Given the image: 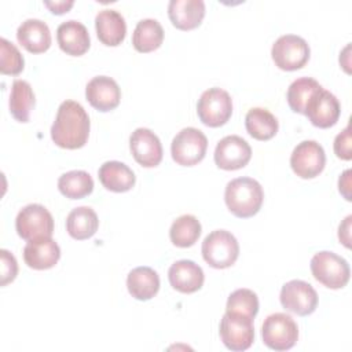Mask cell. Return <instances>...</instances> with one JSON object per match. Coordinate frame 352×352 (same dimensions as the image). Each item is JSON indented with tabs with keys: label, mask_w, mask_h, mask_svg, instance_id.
Wrapping results in <instances>:
<instances>
[{
	"label": "cell",
	"mask_w": 352,
	"mask_h": 352,
	"mask_svg": "<svg viewBox=\"0 0 352 352\" xmlns=\"http://www.w3.org/2000/svg\"><path fill=\"white\" fill-rule=\"evenodd\" d=\"M311 272L314 278L329 289L344 287L351 275V268L348 261L327 250H322L314 254L311 258Z\"/></svg>",
	"instance_id": "cell-4"
},
{
	"label": "cell",
	"mask_w": 352,
	"mask_h": 352,
	"mask_svg": "<svg viewBox=\"0 0 352 352\" xmlns=\"http://www.w3.org/2000/svg\"><path fill=\"white\" fill-rule=\"evenodd\" d=\"M99 227V219L89 206L74 208L66 217V230L69 235L77 241L91 238Z\"/></svg>",
	"instance_id": "cell-25"
},
{
	"label": "cell",
	"mask_w": 352,
	"mask_h": 352,
	"mask_svg": "<svg viewBox=\"0 0 352 352\" xmlns=\"http://www.w3.org/2000/svg\"><path fill=\"white\" fill-rule=\"evenodd\" d=\"M164 40V29L157 19L146 18L136 23L132 34V44L139 52H151L157 50Z\"/></svg>",
	"instance_id": "cell-28"
},
{
	"label": "cell",
	"mask_w": 352,
	"mask_h": 352,
	"mask_svg": "<svg viewBox=\"0 0 352 352\" xmlns=\"http://www.w3.org/2000/svg\"><path fill=\"white\" fill-rule=\"evenodd\" d=\"M168 15L175 28L191 30L201 25L205 16V3L202 0H170Z\"/></svg>",
	"instance_id": "cell-20"
},
{
	"label": "cell",
	"mask_w": 352,
	"mask_h": 352,
	"mask_svg": "<svg viewBox=\"0 0 352 352\" xmlns=\"http://www.w3.org/2000/svg\"><path fill=\"white\" fill-rule=\"evenodd\" d=\"M208 139L205 133L197 128H183L172 140L170 154L176 164L192 166L201 162L206 154Z\"/></svg>",
	"instance_id": "cell-7"
},
{
	"label": "cell",
	"mask_w": 352,
	"mask_h": 352,
	"mask_svg": "<svg viewBox=\"0 0 352 352\" xmlns=\"http://www.w3.org/2000/svg\"><path fill=\"white\" fill-rule=\"evenodd\" d=\"M126 287L133 298L147 301L158 293L160 276L150 267H136L128 274Z\"/></svg>",
	"instance_id": "cell-24"
},
{
	"label": "cell",
	"mask_w": 352,
	"mask_h": 352,
	"mask_svg": "<svg viewBox=\"0 0 352 352\" xmlns=\"http://www.w3.org/2000/svg\"><path fill=\"white\" fill-rule=\"evenodd\" d=\"M324 164V150L315 140H302L294 147L290 155V166L301 179H312L318 176L323 170Z\"/></svg>",
	"instance_id": "cell-12"
},
{
	"label": "cell",
	"mask_w": 352,
	"mask_h": 352,
	"mask_svg": "<svg viewBox=\"0 0 352 352\" xmlns=\"http://www.w3.org/2000/svg\"><path fill=\"white\" fill-rule=\"evenodd\" d=\"M129 148L135 161L144 168H154L162 160L161 140L148 128H136L132 132Z\"/></svg>",
	"instance_id": "cell-15"
},
{
	"label": "cell",
	"mask_w": 352,
	"mask_h": 352,
	"mask_svg": "<svg viewBox=\"0 0 352 352\" xmlns=\"http://www.w3.org/2000/svg\"><path fill=\"white\" fill-rule=\"evenodd\" d=\"M1 254V286H6L7 283L12 282L18 274V263L12 253H10L6 249L0 250Z\"/></svg>",
	"instance_id": "cell-34"
},
{
	"label": "cell",
	"mask_w": 352,
	"mask_h": 352,
	"mask_svg": "<svg viewBox=\"0 0 352 352\" xmlns=\"http://www.w3.org/2000/svg\"><path fill=\"white\" fill-rule=\"evenodd\" d=\"M340 113L341 106L338 99L330 91L323 88L311 96L304 110V116H307L312 125L318 128L333 126L338 121Z\"/></svg>",
	"instance_id": "cell-14"
},
{
	"label": "cell",
	"mask_w": 352,
	"mask_h": 352,
	"mask_svg": "<svg viewBox=\"0 0 352 352\" xmlns=\"http://www.w3.org/2000/svg\"><path fill=\"white\" fill-rule=\"evenodd\" d=\"M264 199L261 184L252 177H236L227 183L224 201L228 210L241 219L254 216Z\"/></svg>",
	"instance_id": "cell-2"
},
{
	"label": "cell",
	"mask_w": 352,
	"mask_h": 352,
	"mask_svg": "<svg viewBox=\"0 0 352 352\" xmlns=\"http://www.w3.org/2000/svg\"><path fill=\"white\" fill-rule=\"evenodd\" d=\"M36 103L34 92L25 80H15L10 92V113L19 122H28Z\"/></svg>",
	"instance_id": "cell-27"
},
{
	"label": "cell",
	"mask_w": 352,
	"mask_h": 352,
	"mask_svg": "<svg viewBox=\"0 0 352 352\" xmlns=\"http://www.w3.org/2000/svg\"><path fill=\"white\" fill-rule=\"evenodd\" d=\"M85 98L99 111H110L120 104L121 89L116 80L107 76H96L85 87Z\"/></svg>",
	"instance_id": "cell-16"
},
{
	"label": "cell",
	"mask_w": 352,
	"mask_h": 352,
	"mask_svg": "<svg viewBox=\"0 0 352 352\" xmlns=\"http://www.w3.org/2000/svg\"><path fill=\"white\" fill-rule=\"evenodd\" d=\"M25 60L19 50L7 38H0V72L3 74L16 76L23 70Z\"/></svg>",
	"instance_id": "cell-33"
},
{
	"label": "cell",
	"mask_w": 352,
	"mask_h": 352,
	"mask_svg": "<svg viewBox=\"0 0 352 352\" xmlns=\"http://www.w3.org/2000/svg\"><path fill=\"white\" fill-rule=\"evenodd\" d=\"M58 188L66 198L80 199L92 192L94 180L85 170H69L58 179Z\"/></svg>",
	"instance_id": "cell-29"
},
{
	"label": "cell",
	"mask_w": 352,
	"mask_h": 352,
	"mask_svg": "<svg viewBox=\"0 0 352 352\" xmlns=\"http://www.w3.org/2000/svg\"><path fill=\"white\" fill-rule=\"evenodd\" d=\"M334 153L338 158L349 161L352 158L351 151V126L346 125L341 133H338L334 139Z\"/></svg>",
	"instance_id": "cell-35"
},
{
	"label": "cell",
	"mask_w": 352,
	"mask_h": 352,
	"mask_svg": "<svg viewBox=\"0 0 352 352\" xmlns=\"http://www.w3.org/2000/svg\"><path fill=\"white\" fill-rule=\"evenodd\" d=\"M226 312L241 314L254 319L258 312L257 294L250 289H236L228 296Z\"/></svg>",
	"instance_id": "cell-32"
},
{
	"label": "cell",
	"mask_w": 352,
	"mask_h": 352,
	"mask_svg": "<svg viewBox=\"0 0 352 352\" xmlns=\"http://www.w3.org/2000/svg\"><path fill=\"white\" fill-rule=\"evenodd\" d=\"M95 29L100 43L109 47L121 44L126 34V23L124 16L111 8L100 10L95 18Z\"/></svg>",
	"instance_id": "cell-21"
},
{
	"label": "cell",
	"mask_w": 352,
	"mask_h": 352,
	"mask_svg": "<svg viewBox=\"0 0 352 352\" xmlns=\"http://www.w3.org/2000/svg\"><path fill=\"white\" fill-rule=\"evenodd\" d=\"M248 133L257 140H270L278 132L279 124L276 117L263 107H253L245 116Z\"/></svg>",
	"instance_id": "cell-26"
},
{
	"label": "cell",
	"mask_w": 352,
	"mask_h": 352,
	"mask_svg": "<svg viewBox=\"0 0 352 352\" xmlns=\"http://www.w3.org/2000/svg\"><path fill=\"white\" fill-rule=\"evenodd\" d=\"M15 228L18 235L25 241L52 236L54 219L43 205L29 204L16 214Z\"/></svg>",
	"instance_id": "cell-8"
},
{
	"label": "cell",
	"mask_w": 352,
	"mask_h": 352,
	"mask_svg": "<svg viewBox=\"0 0 352 352\" xmlns=\"http://www.w3.org/2000/svg\"><path fill=\"white\" fill-rule=\"evenodd\" d=\"M98 175L102 186L114 192L129 191L136 182L133 170L120 161H106L100 165Z\"/></svg>",
	"instance_id": "cell-23"
},
{
	"label": "cell",
	"mask_w": 352,
	"mask_h": 352,
	"mask_svg": "<svg viewBox=\"0 0 352 352\" xmlns=\"http://www.w3.org/2000/svg\"><path fill=\"white\" fill-rule=\"evenodd\" d=\"M338 190H340V192L344 195V198L346 201L352 199L351 198V192H349V190H351V170L349 169H346L340 176V179H338Z\"/></svg>",
	"instance_id": "cell-38"
},
{
	"label": "cell",
	"mask_w": 352,
	"mask_h": 352,
	"mask_svg": "<svg viewBox=\"0 0 352 352\" xmlns=\"http://www.w3.org/2000/svg\"><path fill=\"white\" fill-rule=\"evenodd\" d=\"M213 157L220 169L236 170L248 165L252 157V148L241 136L228 135L216 144Z\"/></svg>",
	"instance_id": "cell-13"
},
{
	"label": "cell",
	"mask_w": 352,
	"mask_h": 352,
	"mask_svg": "<svg viewBox=\"0 0 352 352\" xmlns=\"http://www.w3.org/2000/svg\"><path fill=\"white\" fill-rule=\"evenodd\" d=\"M320 88H322V85L311 77H300V78L294 80L289 85L287 94H286L289 107L294 113L304 114V110H305V106H307L308 100Z\"/></svg>",
	"instance_id": "cell-31"
},
{
	"label": "cell",
	"mask_w": 352,
	"mask_h": 352,
	"mask_svg": "<svg viewBox=\"0 0 352 352\" xmlns=\"http://www.w3.org/2000/svg\"><path fill=\"white\" fill-rule=\"evenodd\" d=\"M308 43L297 34H283L274 44L271 56L275 65L286 72L301 69L309 59Z\"/></svg>",
	"instance_id": "cell-10"
},
{
	"label": "cell",
	"mask_w": 352,
	"mask_h": 352,
	"mask_svg": "<svg viewBox=\"0 0 352 352\" xmlns=\"http://www.w3.org/2000/svg\"><path fill=\"white\" fill-rule=\"evenodd\" d=\"M89 128V117L84 107L78 102L65 100L58 107L51 126V138L56 146L76 150L87 143Z\"/></svg>",
	"instance_id": "cell-1"
},
{
	"label": "cell",
	"mask_w": 352,
	"mask_h": 352,
	"mask_svg": "<svg viewBox=\"0 0 352 352\" xmlns=\"http://www.w3.org/2000/svg\"><path fill=\"white\" fill-rule=\"evenodd\" d=\"M56 40L60 50L72 56L85 54L91 45L89 33L85 25L74 19L65 21L58 26Z\"/></svg>",
	"instance_id": "cell-19"
},
{
	"label": "cell",
	"mask_w": 352,
	"mask_h": 352,
	"mask_svg": "<svg viewBox=\"0 0 352 352\" xmlns=\"http://www.w3.org/2000/svg\"><path fill=\"white\" fill-rule=\"evenodd\" d=\"M351 220H352V216H346L345 220L340 224L338 227V239L346 246V248H351V234H349V230H351Z\"/></svg>",
	"instance_id": "cell-37"
},
{
	"label": "cell",
	"mask_w": 352,
	"mask_h": 352,
	"mask_svg": "<svg viewBox=\"0 0 352 352\" xmlns=\"http://www.w3.org/2000/svg\"><path fill=\"white\" fill-rule=\"evenodd\" d=\"M73 4H74L73 0H67V1L66 0H62V1H44V6L47 8H50V11L52 14H56V15L67 12L72 8Z\"/></svg>",
	"instance_id": "cell-36"
},
{
	"label": "cell",
	"mask_w": 352,
	"mask_h": 352,
	"mask_svg": "<svg viewBox=\"0 0 352 352\" xmlns=\"http://www.w3.org/2000/svg\"><path fill=\"white\" fill-rule=\"evenodd\" d=\"M59 257V245L51 236L32 239L23 248V260L33 270L52 268Z\"/></svg>",
	"instance_id": "cell-18"
},
{
	"label": "cell",
	"mask_w": 352,
	"mask_h": 352,
	"mask_svg": "<svg viewBox=\"0 0 352 352\" xmlns=\"http://www.w3.org/2000/svg\"><path fill=\"white\" fill-rule=\"evenodd\" d=\"M263 342L274 351H287L298 340V327L294 319L283 312H275L265 318L261 327Z\"/></svg>",
	"instance_id": "cell-5"
},
{
	"label": "cell",
	"mask_w": 352,
	"mask_h": 352,
	"mask_svg": "<svg viewBox=\"0 0 352 352\" xmlns=\"http://www.w3.org/2000/svg\"><path fill=\"white\" fill-rule=\"evenodd\" d=\"M16 38L32 54L45 52L51 45V32L45 22L36 18L23 21L16 30Z\"/></svg>",
	"instance_id": "cell-22"
},
{
	"label": "cell",
	"mask_w": 352,
	"mask_h": 352,
	"mask_svg": "<svg viewBox=\"0 0 352 352\" xmlns=\"http://www.w3.org/2000/svg\"><path fill=\"white\" fill-rule=\"evenodd\" d=\"M280 304L282 307L300 316L311 315L318 305V293L305 280L293 279L286 282L280 290Z\"/></svg>",
	"instance_id": "cell-11"
},
{
	"label": "cell",
	"mask_w": 352,
	"mask_h": 352,
	"mask_svg": "<svg viewBox=\"0 0 352 352\" xmlns=\"http://www.w3.org/2000/svg\"><path fill=\"white\" fill-rule=\"evenodd\" d=\"M197 114L206 126L217 128L224 125L232 114V99L230 94L217 87L206 89L198 99Z\"/></svg>",
	"instance_id": "cell-6"
},
{
	"label": "cell",
	"mask_w": 352,
	"mask_h": 352,
	"mask_svg": "<svg viewBox=\"0 0 352 352\" xmlns=\"http://www.w3.org/2000/svg\"><path fill=\"white\" fill-rule=\"evenodd\" d=\"M219 333L223 344L230 351H246L254 340L253 319L241 314L226 312L220 320Z\"/></svg>",
	"instance_id": "cell-9"
},
{
	"label": "cell",
	"mask_w": 352,
	"mask_h": 352,
	"mask_svg": "<svg viewBox=\"0 0 352 352\" xmlns=\"http://www.w3.org/2000/svg\"><path fill=\"white\" fill-rule=\"evenodd\" d=\"M202 257L213 268L231 267L239 256V243L227 230H214L202 242Z\"/></svg>",
	"instance_id": "cell-3"
},
{
	"label": "cell",
	"mask_w": 352,
	"mask_h": 352,
	"mask_svg": "<svg viewBox=\"0 0 352 352\" xmlns=\"http://www.w3.org/2000/svg\"><path fill=\"white\" fill-rule=\"evenodd\" d=\"M201 235V223L192 214H183L177 217L169 230V238L177 248L192 246Z\"/></svg>",
	"instance_id": "cell-30"
},
{
	"label": "cell",
	"mask_w": 352,
	"mask_h": 352,
	"mask_svg": "<svg viewBox=\"0 0 352 352\" xmlns=\"http://www.w3.org/2000/svg\"><path fill=\"white\" fill-rule=\"evenodd\" d=\"M170 286L184 294L199 290L204 285L205 275L202 268L192 260H179L168 270Z\"/></svg>",
	"instance_id": "cell-17"
}]
</instances>
